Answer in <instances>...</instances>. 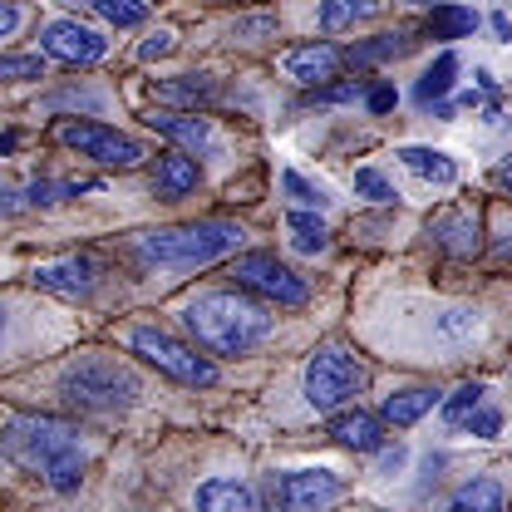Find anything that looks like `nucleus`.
Listing matches in <instances>:
<instances>
[{"label": "nucleus", "instance_id": "nucleus-47", "mask_svg": "<svg viewBox=\"0 0 512 512\" xmlns=\"http://www.w3.org/2000/svg\"><path fill=\"white\" fill-rule=\"evenodd\" d=\"M64 5H94V0H64Z\"/></svg>", "mask_w": 512, "mask_h": 512}, {"label": "nucleus", "instance_id": "nucleus-10", "mask_svg": "<svg viewBox=\"0 0 512 512\" xmlns=\"http://www.w3.org/2000/svg\"><path fill=\"white\" fill-rule=\"evenodd\" d=\"M40 50L60 64H99L109 55V40H104V30H94L84 20H50L40 30Z\"/></svg>", "mask_w": 512, "mask_h": 512}, {"label": "nucleus", "instance_id": "nucleus-26", "mask_svg": "<svg viewBox=\"0 0 512 512\" xmlns=\"http://www.w3.org/2000/svg\"><path fill=\"white\" fill-rule=\"evenodd\" d=\"M453 79H458V55H453V50H444L439 60L424 69V79H419V89H414V94H419V104H434V99H444L448 89H453Z\"/></svg>", "mask_w": 512, "mask_h": 512}, {"label": "nucleus", "instance_id": "nucleus-8", "mask_svg": "<svg viewBox=\"0 0 512 512\" xmlns=\"http://www.w3.org/2000/svg\"><path fill=\"white\" fill-rule=\"evenodd\" d=\"M266 498L276 512H330L345 498V478L330 468H286L266 478Z\"/></svg>", "mask_w": 512, "mask_h": 512}, {"label": "nucleus", "instance_id": "nucleus-39", "mask_svg": "<svg viewBox=\"0 0 512 512\" xmlns=\"http://www.w3.org/2000/svg\"><path fill=\"white\" fill-rule=\"evenodd\" d=\"M15 25H20V5H15V0H0V40H5Z\"/></svg>", "mask_w": 512, "mask_h": 512}, {"label": "nucleus", "instance_id": "nucleus-20", "mask_svg": "<svg viewBox=\"0 0 512 512\" xmlns=\"http://www.w3.org/2000/svg\"><path fill=\"white\" fill-rule=\"evenodd\" d=\"M148 124L158 128L168 143H178L183 153H207L212 148V124L197 119V114H153Z\"/></svg>", "mask_w": 512, "mask_h": 512}, {"label": "nucleus", "instance_id": "nucleus-16", "mask_svg": "<svg viewBox=\"0 0 512 512\" xmlns=\"http://www.w3.org/2000/svg\"><path fill=\"white\" fill-rule=\"evenodd\" d=\"M153 99L168 104V109H192L197 114V109H207L217 99V84H212V74H178V79H158Z\"/></svg>", "mask_w": 512, "mask_h": 512}, {"label": "nucleus", "instance_id": "nucleus-32", "mask_svg": "<svg viewBox=\"0 0 512 512\" xmlns=\"http://www.w3.org/2000/svg\"><path fill=\"white\" fill-rule=\"evenodd\" d=\"M355 192L370 197V202H394V197H399V192L389 188V178H384L380 168H355Z\"/></svg>", "mask_w": 512, "mask_h": 512}, {"label": "nucleus", "instance_id": "nucleus-19", "mask_svg": "<svg viewBox=\"0 0 512 512\" xmlns=\"http://www.w3.org/2000/svg\"><path fill=\"white\" fill-rule=\"evenodd\" d=\"M399 163L414 173V178H424V183H434V188H453L458 183V168H453V158H448L444 148H424V143H409V148H399Z\"/></svg>", "mask_w": 512, "mask_h": 512}, {"label": "nucleus", "instance_id": "nucleus-22", "mask_svg": "<svg viewBox=\"0 0 512 512\" xmlns=\"http://www.w3.org/2000/svg\"><path fill=\"white\" fill-rule=\"evenodd\" d=\"M439 512H503V483L498 478H468Z\"/></svg>", "mask_w": 512, "mask_h": 512}, {"label": "nucleus", "instance_id": "nucleus-15", "mask_svg": "<svg viewBox=\"0 0 512 512\" xmlns=\"http://www.w3.org/2000/svg\"><path fill=\"white\" fill-rule=\"evenodd\" d=\"M197 512H261L252 483H237V478H207L197 488Z\"/></svg>", "mask_w": 512, "mask_h": 512}, {"label": "nucleus", "instance_id": "nucleus-29", "mask_svg": "<svg viewBox=\"0 0 512 512\" xmlns=\"http://www.w3.org/2000/svg\"><path fill=\"white\" fill-rule=\"evenodd\" d=\"M94 183H50V178H35L30 188H25V202L30 207H50V202H64V197H79V192H89Z\"/></svg>", "mask_w": 512, "mask_h": 512}, {"label": "nucleus", "instance_id": "nucleus-2", "mask_svg": "<svg viewBox=\"0 0 512 512\" xmlns=\"http://www.w3.org/2000/svg\"><path fill=\"white\" fill-rule=\"evenodd\" d=\"M183 325L192 340L212 355H247L271 335V316L266 306L252 301L247 291H207L183 306Z\"/></svg>", "mask_w": 512, "mask_h": 512}, {"label": "nucleus", "instance_id": "nucleus-5", "mask_svg": "<svg viewBox=\"0 0 512 512\" xmlns=\"http://www.w3.org/2000/svg\"><path fill=\"white\" fill-rule=\"evenodd\" d=\"M365 384H370V370H365L340 340H330V345H320L316 355H311V365H306V404L320 409V414H335V409H345Z\"/></svg>", "mask_w": 512, "mask_h": 512}, {"label": "nucleus", "instance_id": "nucleus-45", "mask_svg": "<svg viewBox=\"0 0 512 512\" xmlns=\"http://www.w3.org/2000/svg\"><path fill=\"white\" fill-rule=\"evenodd\" d=\"M15 148V133H0V153H10Z\"/></svg>", "mask_w": 512, "mask_h": 512}, {"label": "nucleus", "instance_id": "nucleus-33", "mask_svg": "<svg viewBox=\"0 0 512 512\" xmlns=\"http://www.w3.org/2000/svg\"><path fill=\"white\" fill-rule=\"evenodd\" d=\"M45 74V60L40 55H0V79L15 84V79H40Z\"/></svg>", "mask_w": 512, "mask_h": 512}, {"label": "nucleus", "instance_id": "nucleus-25", "mask_svg": "<svg viewBox=\"0 0 512 512\" xmlns=\"http://www.w3.org/2000/svg\"><path fill=\"white\" fill-rule=\"evenodd\" d=\"M286 232H291V247L306 256H316L330 247V227L320 222L316 212H291V217H286Z\"/></svg>", "mask_w": 512, "mask_h": 512}, {"label": "nucleus", "instance_id": "nucleus-42", "mask_svg": "<svg viewBox=\"0 0 512 512\" xmlns=\"http://www.w3.org/2000/svg\"><path fill=\"white\" fill-rule=\"evenodd\" d=\"M271 30H276L271 20H242V25H237V35H271Z\"/></svg>", "mask_w": 512, "mask_h": 512}, {"label": "nucleus", "instance_id": "nucleus-14", "mask_svg": "<svg viewBox=\"0 0 512 512\" xmlns=\"http://www.w3.org/2000/svg\"><path fill=\"white\" fill-rule=\"evenodd\" d=\"M281 64H286V74H291V79H301V84L320 89L325 79H335V74H340L345 55H340L335 45L316 40V45H296V50H286V55H281Z\"/></svg>", "mask_w": 512, "mask_h": 512}, {"label": "nucleus", "instance_id": "nucleus-24", "mask_svg": "<svg viewBox=\"0 0 512 512\" xmlns=\"http://www.w3.org/2000/svg\"><path fill=\"white\" fill-rule=\"evenodd\" d=\"M380 0H325L320 5V30H350L360 20H375Z\"/></svg>", "mask_w": 512, "mask_h": 512}, {"label": "nucleus", "instance_id": "nucleus-23", "mask_svg": "<svg viewBox=\"0 0 512 512\" xmlns=\"http://www.w3.org/2000/svg\"><path fill=\"white\" fill-rule=\"evenodd\" d=\"M424 30L434 35V40H463V35H473L478 30V15L468 10V5H434L429 10V20H424Z\"/></svg>", "mask_w": 512, "mask_h": 512}, {"label": "nucleus", "instance_id": "nucleus-43", "mask_svg": "<svg viewBox=\"0 0 512 512\" xmlns=\"http://www.w3.org/2000/svg\"><path fill=\"white\" fill-rule=\"evenodd\" d=\"M493 183H498L503 192H512V158L503 163V168H498V173H493Z\"/></svg>", "mask_w": 512, "mask_h": 512}, {"label": "nucleus", "instance_id": "nucleus-38", "mask_svg": "<svg viewBox=\"0 0 512 512\" xmlns=\"http://www.w3.org/2000/svg\"><path fill=\"white\" fill-rule=\"evenodd\" d=\"M394 104H399L394 84H375V89H370V114H389Z\"/></svg>", "mask_w": 512, "mask_h": 512}, {"label": "nucleus", "instance_id": "nucleus-3", "mask_svg": "<svg viewBox=\"0 0 512 512\" xmlns=\"http://www.w3.org/2000/svg\"><path fill=\"white\" fill-rule=\"evenodd\" d=\"M242 227L227 217H202V222H178V227H158V232H138L128 247L143 266H173V271H192V266H212L222 256L242 247Z\"/></svg>", "mask_w": 512, "mask_h": 512}, {"label": "nucleus", "instance_id": "nucleus-13", "mask_svg": "<svg viewBox=\"0 0 512 512\" xmlns=\"http://www.w3.org/2000/svg\"><path fill=\"white\" fill-rule=\"evenodd\" d=\"M330 439L350 453H380L384 448V419L370 409H340L330 419Z\"/></svg>", "mask_w": 512, "mask_h": 512}, {"label": "nucleus", "instance_id": "nucleus-21", "mask_svg": "<svg viewBox=\"0 0 512 512\" xmlns=\"http://www.w3.org/2000/svg\"><path fill=\"white\" fill-rule=\"evenodd\" d=\"M414 50V35L409 30H384L375 40H360L355 50H345V64L350 69H370V64H384V60H399Z\"/></svg>", "mask_w": 512, "mask_h": 512}, {"label": "nucleus", "instance_id": "nucleus-11", "mask_svg": "<svg viewBox=\"0 0 512 512\" xmlns=\"http://www.w3.org/2000/svg\"><path fill=\"white\" fill-rule=\"evenodd\" d=\"M30 281H35L40 291H50V296H69V301H79V296H89V291L99 286V261H94V256H60V261H40V266L30 271Z\"/></svg>", "mask_w": 512, "mask_h": 512}, {"label": "nucleus", "instance_id": "nucleus-48", "mask_svg": "<svg viewBox=\"0 0 512 512\" xmlns=\"http://www.w3.org/2000/svg\"><path fill=\"white\" fill-rule=\"evenodd\" d=\"M0 340H5V311H0Z\"/></svg>", "mask_w": 512, "mask_h": 512}, {"label": "nucleus", "instance_id": "nucleus-4", "mask_svg": "<svg viewBox=\"0 0 512 512\" xmlns=\"http://www.w3.org/2000/svg\"><path fill=\"white\" fill-rule=\"evenodd\" d=\"M60 399L79 414H119L143 399V380L114 355H79L60 370Z\"/></svg>", "mask_w": 512, "mask_h": 512}, {"label": "nucleus", "instance_id": "nucleus-18", "mask_svg": "<svg viewBox=\"0 0 512 512\" xmlns=\"http://www.w3.org/2000/svg\"><path fill=\"white\" fill-rule=\"evenodd\" d=\"M434 404H439V389H429V384H409V389H399V394L384 399L380 419L384 424H394V429H409V424H419Z\"/></svg>", "mask_w": 512, "mask_h": 512}, {"label": "nucleus", "instance_id": "nucleus-35", "mask_svg": "<svg viewBox=\"0 0 512 512\" xmlns=\"http://www.w3.org/2000/svg\"><path fill=\"white\" fill-rule=\"evenodd\" d=\"M360 79H340V84H320L311 89V104H350V99H360Z\"/></svg>", "mask_w": 512, "mask_h": 512}, {"label": "nucleus", "instance_id": "nucleus-36", "mask_svg": "<svg viewBox=\"0 0 512 512\" xmlns=\"http://www.w3.org/2000/svg\"><path fill=\"white\" fill-rule=\"evenodd\" d=\"M138 55H143V60H163V55H173V35H168V30H153V35L143 40Z\"/></svg>", "mask_w": 512, "mask_h": 512}, {"label": "nucleus", "instance_id": "nucleus-28", "mask_svg": "<svg viewBox=\"0 0 512 512\" xmlns=\"http://www.w3.org/2000/svg\"><path fill=\"white\" fill-rule=\"evenodd\" d=\"M94 10H99V20H109L119 30H133V25L148 20V5L143 0H94Z\"/></svg>", "mask_w": 512, "mask_h": 512}, {"label": "nucleus", "instance_id": "nucleus-46", "mask_svg": "<svg viewBox=\"0 0 512 512\" xmlns=\"http://www.w3.org/2000/svg\"><path fill=\"white\" fill-rule=\"evenodd\" d=\"M404 5H434V0H404Z\"/></svg>", "mask_w": 512, "mask_h": 512}, {"label": "nucleus", "instance_id": "nucleus-12", "mask_svg": "<svg viewBox=\"0 0 512 512\" xmlns=\"http://www.w3.org/2000/svg\"><path fill=\"white\" fill-rule=\"evenodd\" d=\"M429 237H434L448 256H478L483 252V227H478V217H473L468 207H448V212H439V217L429 222Z\"/></svg>", "mask_w": 512, "mask_h": 512}, {"label": "nucleus", "instance_id": "nucleus-7", "mask_svg": "<svg viewBox=\"0 0 512 512\" xmlns=\"http://www.w3.org/2000/svg\"><path fill=\"white\" fill-rule=\"evenodd\" d=\"M232 281H237V291H247V296L266 301V306L296 311V306L311 301V286H306L286 261H276L271 252H242L232 261Z\"/></svg>", "mask_w": 512, "mask_h": 512}, {"label": "nucleus", "instance_id": "nucleus-9", "mask_svg": "<svg viewBox=\"0 0 512 512\" xmlns=\"http://www.w3.org/2000/svg\"><path fill=\"white\" fill-rule=\"evenodd\" d=\"M55 138H60L64 148H74L79 158H94L104 168H138L143 163V143L119 133V128L99 124V119H60Z\"/></svg>", "mask_w": 512, "mask_h": 512}, {"label": "nucleus", "instance_id": "nucleus-1", "mask_svg": "<svg viewBox=\"0 0 512 512\" xmlns=\"http://www.w3.org/2000/svg\"><path fill=\"white\" fill-rule=\"evenodd\" d=\"M0 453L20 473L40 478L55 493H74L84 483V468H89L84 429L69 424V419H55V414H15V419H5Z\"/></svg>", "mask_w": 512, "mask_h": 512}, {"label": "nucleus", "instance_id": "nucleus-31", "mask_svg": "<svg viewBox=\"0 0 512 512\" xmlns=\"http://www.w3.org/2000/svg\"><path fill=\"white\" fill-rule=\"evenodd\" d=\"M281 188H286V197H296L301 207H330V197H325V188H316V183H306L296 168H286L281 173Z\"/></svg>", "mask_w": 512, "mask_h": 512}, {"label": "nucleus", "instance_id": "nucleus-34", "mask_svg": "<svg viewBox=\"0 0 512 512\" xmlns=\"http://www.w3.org/2000/svg\"><path fill=\"white\" fill-rule=\"evenodd\" d=\"M463 429H468L473 439H498V434H503V414L488 409V404H478V409L463 419Z\"/></svg>", "mask_w": 512, "mask_h": 512}, {"label": "nucleus", "instance_id": "nucleus-30", "mask_svg": "<svg viewBox=\"0 0 512 512\" xmlns=\"http://www.w3.org/2000/svg\"><path fill=\"white\" fill-rule=\"evenodd\" d=\"M483 394H488V389H483L478 380H473V384H458V389H453V394L444 399V419H448V424H463V419H468V414L483 404Z\"/></svg>", "mask_w": 512, "mask_h": 512}, {"label": "nucleus", "instance_id": "nucleus-27", "mask_svg": "<svg viewBox=\"0 0 512 512\" xmlns=\"http://www.w3.org/2000/svg\"><path fill=\"white\" fill-rule=\"evenodd\" d=\"M434 335H439L444 345H463L468 335H478V311H468V306H458V311H444V316L434 320Z\"/></svg>", "mask_w": 512, "mask_h": 512}, {"label": "nucleus", "instance_id": "nucleus-17", "mask_svg": "<svg viewBox=\"0 0 512 512\" xmlns=\"http://www.w3.org/2000/svg\"><path fill=\"white\" fill-rule=\"evenodd\" d=\"M197 178H202L197 158H188L183 148H173V153H163L158 168H153V192H158L163 202H178V197H188V192L197 188Z\"/></svg>", "mask_w": 512, "mask_h": 512}, {"label": "nucleus", "instance_id": "nucleus-41", "mask_svg": "<svg viewBox=\"0 0 512 512\" xmlns=\"http://www.w3.org/2000/svg\"><path fill=\"white\" fill-rule=\"evenodd\" d=\"M493 247H498V256H503V261H512V217L503 222V232H498V242H493Z\"/></svg>", "mask_w": 512, "mask_h": 512}, {"label": "nucleus", "instance_id": "nucleus-44", "mask_svg": "<svg viewBox=\"0 0 512 512\" xmlns=\"http://www.w3.org/2000/svg\"><path fill=\"white\" fill-rule=\"evenodd\" d=\"M493 30H498L503 40H512V20H508V15H493Z\"/></svg>", "mask_w": 512, "mask_h": 512}, {"label": "nucleus", "instance_id": "nucleus-37", "mask_svg": "<svg viewBox=\"0 0 512 512\" xmlns=\"http://www.w3.org/2000/svg\"><path fill=\"white\" fill-rule=\"evenodd\" d=\"M20 207H25V188L10 183V178H0V217H10V212H20Z\"/></svg>", "mask_w": 512, "mask_h": 512}, {"label": "nucleus", "instance_id": "nucleus-40", "mask_svg": "<svg viewBox=\"0 0 512 512\" xmlns=\"http://www.w3.org/2000/svg\"><path fill=\"white\" fill-rule=\"evenodd\" d=\"M60 104H79V109H99V94H79V89H69V94H60L55 99V109Z\"/></svg>", "mask_w": 512, "mask_h": 512}, {"label": "nucleus", "instance_id": "nucleus-6", "mask_svg": "<svg viewBox=\"0 0 512 512\" xmlns=\"http://www.w3.org/2000/svg\"><path fill=\"white\" fill-rule=\"evenodd\" d=\"M128 350H133L138 360H148L158 375L188 384V389H212V384H217V365H212L207 355H197L192 345H183L178 335L158 330V325H138V330L128 335Z\"/></svg>", "mask_w": 512, "mask_h": 512}]
</instances>
